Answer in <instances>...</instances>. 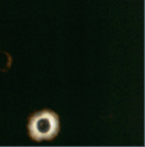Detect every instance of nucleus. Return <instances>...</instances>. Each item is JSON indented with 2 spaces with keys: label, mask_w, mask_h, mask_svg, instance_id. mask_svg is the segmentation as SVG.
Segmentation results:
<instances>
[{
  "label": "nucleus",
  "mask_w": 145,
  "mask_h": 147,
  "mask_svg": "<svg viewBox=\"0 0 145 147\" xmlns=\"http://www.w3.org/2000/svg\"><path fill=\"white\" fill-rule=\"evenodd\" d=\"M27 128L30 137L35 141L52 140L60 131L58 115L48 109L35 112L29 118Z\"/></svg>",
  "instance_id": "obj_1"
}]
</instances>
